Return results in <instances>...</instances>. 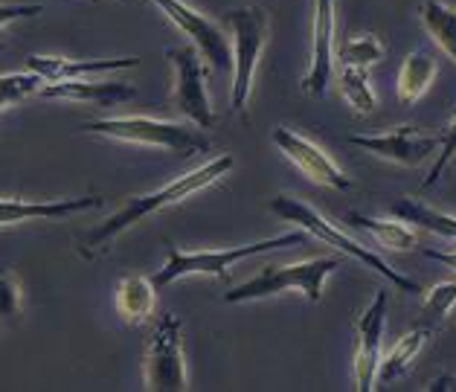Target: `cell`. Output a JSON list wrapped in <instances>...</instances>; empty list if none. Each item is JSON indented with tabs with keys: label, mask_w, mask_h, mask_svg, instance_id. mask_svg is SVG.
<instances>
[{
	"label": "cell",
	"mask_w": 456,
	"mask_h": 392,
	"mask_svg": "<svg viewBox=\"0 0 456 392\" xmlns=\"http://www.w3.org/2000/svg\"><path fill=\"white\" fill-rule=\"evenodd\" d=\"M232 166H236V157H232V154H218L209 163L198 166V169H192V172H186L183 177H175V181L166 184L160 192H149V195H140V198L126 200V207H119L114 216L105 218L102 224H96V227L79 241L82 253L85 256H94L99 248H105V244L114 241L117 235L131 230L142 218H149L151 212H160L166 207L181 204L183 198L201 192V189L213 186L216 181H221V177H227V172L232 169Z\"/></svg>",
	"instance_id": "1"
},
{
	"label": "cell",
	"mask_w": 456,
	"mask_h": 392,
	"mask_svg": "<svg viewBox=\"0 0 456 392\" xmlns=\"http://www.w3.org/2000/svg\"><path fill=\"white\" fill-rule=\"evenodd\" d=\"M305 239H308V233L297 230V233L276 235V239H265L256 244H239V248H227V250H181V248H175V244H166V248H169V259H166V265L151 276V282L160 290V288L177 282V279H186V276L227 279L232 267L244 259H250V256L271 253L280 248H297V244H303Z\"/></svg>",
	"instance_id": "2"
},
{
	"label": "cell",
	"mask_w": 456,
	"mask_h": 392,
	"mask_svg": "<svg viewBox=\"0 0 456 392\" xmlns=\"http://www.w3.org/2000/svg\"><path fill=\"white\" fill-rule=\"evenodd\" d=\"M271 209H273L280 218L297 224V227H299V230H305L308 235H314V239L326 241L329 248H338L340 253L352 256V259H358L361 265L372 267L375 274H381V276L387 279V282H389V285H395L398 290H402V294H425V290H421V285L416 282V279H410V276H404V274H398L395 267H389L378 253H372L370 248H363V244H361V241H354L352 235L340 233V230L335 227V224H331L329 218H322L314 207L305 204V200L291 198V195H276V198L271 200Z\"/></svg>",
	"instance_id": "3"
},
{
	"label": "cell",
	"mask_w": 456,
	"mask_h": 392,
	"mask_svg": "<svg viewBox=\"0 0 456 392\" xmlns=\"http://www.w3.org/2000/svg\"><path fill=\"white\" fill-rule=\"evenodd\" d=\"M85 131L102 134L110 140L122 143H140L154 145V149L172 151L177 157H192L213 149V140L207 137L204 128L186 126V122H169V119H151V117H105L91 119L82 126Z\"/></svg>",
	"instance_id": "4"
},
{
	"label": "cell",
	"mask_w": 456,
	"mask_h": 392,
	"mask_svg": "<svg viewBox=\"0 0 456 392\" xmlns=\"http://www.w3.org/2000/svg\"><path fill=\"white\" fill-rule=\"evenodd\" d=\"M224 24L230 27V47H232V91H230V105L236 114L248 119V105L253 94V78L256 67L265 53L271 32V18L262 6H239L230 9Z\"/></svg>",
	"instance_id": "5"
},
{
	"label": "cell",
	"mask_w": 456,
	"mask_h": 392,
	"mask_svg": "<svg viewBox=\"0 0 456 392\" xmlns=\"http://www.w3.org/2000/svg\"><path fill=\"white\" fill-rule=\"evenodd\" d=\"M340 267L338 256H320V259L294 262L282 267H262L259 274L248 282L236 285L224 294V302L236 306V302H253V299H268L282 294V290H299L308 302L322 299V285L326 279Z\"/></svg>",
	"instance_id": "6"
},
{
	"label": "cell",
	"mask_w": 456,
	"mask_h": 392,
	"mask_svg": "<svg viewBox=\"0 0 456 392\" xmlns=\"http://www.w3.org/2000/svg\"><path fill=\"white\" fill-rule=\"evenodd\" d=\"M142 384L154 392L189 389L186 357H183V326L175 314H163L151 331L146 357H142Z\"/></svg>",
	"instance_id": "7"
},
{
	"label": "cell",
	"mask_w": 456,
	"mask_h": 392,
	"mask_svg": "<svg viewBox=\"0 0 456 392\" xmlns=\"http://www.w3.org/2000/svg\"><path fill=\"white\" fill-rule=\"evenodd\" d=\"M166 59L175 70L169 105L192 126L207 131L216 122V110L207 94V64L201 61V53L186 44V47H169Z\"/></svg>",
	"instance_id": "8"
},
{
	"label": "cell",
	"mask_w": 456,
	"mask_h": 392,
	"mask_svg": "<svg viewBox=\"0 0 456 392\" xmlns=\"http://www.w3.org/2000/svg\"><path fill=\"white\" fill-rule=\"evenodd\" d=\"M160 12L172 20V24L183 32L189 44L204 55V61L213 67L216 73H227L232 70V47L227 32L221 29L216 20H209L207 15L195 12L192 6L183 4V0H151Z\"/></svg>",
	"instance_id": "9"
},
{
	"label": "cell",
	"mask_w": 456,
	"mask_h": 392,
	"mask_svg": "<svg viewBox=\"0 0 456 392\" xmlns=\"http://www.w3.org/2000/svg\"><path fill=\"white\" fill-rule=\"evenodd\" d=\"M352 145L398 166H421L428 157H436L442 134H425L413 126H402L384 134H352Z\"/></svg>",
	"instance_id": "10"
},
{
	"label": "cell",
	"mask_w": 456,
	"mask_h": 392,
	"mask_svg": "<svg viewBox=\"0 0 456 392\" xmlns=\"http://www.w3.org/2000/svg\"><path fill=\"white\" fill-rule=\"evenodd\" d=\"M273 143H276V149H280L311 184L340 189V192L352 189V177L343 172L317 143H311L308 137H303V134L280 126V128H273Z\"/></svg>",
	"instance_id": "11"
},
{
	"label": "cell",
	"mask_w": 456,
	"mask_h": 392,
	"mask_svg": "<svg viewBox=\"0 0 456 392\" xmlns=\"http://www.w3.org/2000/svg\"><path fill=\"white\" fill-rule=\"evenodd\" d=\"M387 306H389L387 290H375L372 302L363 308L358 323H354V334H358V343H354V384H358L361 392L375 389L384 329H387Z\"/></svg>",
	"instance_id": "12"
},
{
	"label": "cell",
	"mask_w": 456,
	"mask_h": 392,
	"mask_svg": "<svg viewBox=\"0 0 456 392\" xmlns=\"http://www.w3.org/2000/svg\"><path fill=\"white\" fill-rule=\"evenodd\" d=\"M331 76H335V0H314L311 64L303 76V94L326 96Z\"/></svg>",
	"instance_id": "13"
},
{
	"label": "cell",
	"mask_w": 456,
	"mask_h": 392,
	"mask_svg": "<svg viewBox=\"0 0 456 392\" xmlns=\"http://www.w3.org/2000/svg\"><path fill=\"white\" fill-rule=\"evenodd\" d=\"M102 207L99 195L85 198H68V200H24V198H0V227L9 224H27V221H55L79 216V212H91Z\"/></svg>",
	"instance_id": "14"
},
{
	"label": "cell",
	"mask_w": 456,
	"mask_h": 392,
	"mask_svg": "<svg viewBox=\"0 0 456 392\" xmlns=\"http://www.w3.org/2000/svg\"><path fill=\"white\" fill-rule=\"evenodd\" d=\"M137 55H126V59H64V55H27V67L38 73L44 82H61V78H85V76H102L117 70H131L137 67Z\"/></svg>",
	"instance_id": "15"
},
{
	"label": "cell",
	"mask_w": 456,
	"mask_h": 392,
	"mask_svg": "<svg viewBox=\"0 0 456 392\" xmlns=\"http://www.w3.org/2000/svg\"><path fill=\"white\" fill-rule=\"evenodd\" d=\"M44 99H70V102H91L99 108H110L119 102H131L137 87L128 82H85V78H61L50 82L38 91Z\"/></svg>",
	"instance_id": "16"
},
{
	"label": "cell",
	"mask_w": 456,
	"mask_h": 392,
	"mask_svg": "<svg viewBox=\"0 0 456 392\" xmlns=\"http://www.w3.org/2000/svg\"><path fill=\"white\" fill-rule=\"evenodd\" d=\"M117 311L119 317L128 323V326H140L146 323L154 308H158V288H154L151 276H142V274H131V276H122L119 285H117Z\"/></svg>",
	"instance_id": "17"
},
{
	"label": "cell",
	"mask_w": 456,
	"mask_h": 392,
	"mask_svg": "<svg viewBox=\"0 0 456 392\" xmlns=\"http://www.w3.org/2000/svg\"><path fill=\"white\" fill-rule=\"evenodd\" d=\"M346 221L352 227H358L363 233H370L372 239L381 244L387 250H413L419 248V233L416 227H410L407 221L402 218H372V216H363V212H346Z\"/></svg>",
	"instance_id": "18"
},
{
	"label": "cell",
	"mask_w": 456,
	"mask_h": 392,
	"mask_svg": "<svg viewBox=\"0 0 456 392\" xmlns=\"http://www.w3.org/2000/svg\"><path fill=\"white\" fill-rule=\"evenodd\" d=\"M389 216L407 221L410 227H416V230H428L433 235L456 241V216H448V212L430 207L425 200L398 198L395 204H389Z\"/></svg>",
	"instance_id": "19"
},
{
	"label": "cell",
	"mask_w": 456,
	"mask_h": 392,
	"mask_svg": "<svg viewBox=\"0 0 456 392\" xmlns=\"http://www.w3.org/2000/svg\"><path fill=\"white\" fill-rule=\"evenodd\" d=\"M433 338V334H428L425 329L413 326L402 340H398L393 349H389L387 357H381V363H378V378L375 384H393V380L404 378L410 372V366H413V361L419 357V352L425 349V343Z\"/></svg>",
	"instance_id": "20"
},
{
	"label": "cell",
	"mask_w": 456,
	"mask_h": 392,
	"mask_svg": "<svg viewBox=\"0 0 456 392\" xmlns=\"http://www.w3.org/2000/svg\"><path fill=\"white\" fill-rule=\"evenodd\" d=\"M421 24H425L433 44L456 64V6L444 4V0H425Z\"/></svg>",
	"instance_id": "21"
},
{
	"label": "cell",
	"mask_w": 456,
	"mask_h": 392,
	"mask_svg": "<svg viewBox=\"0 0 456 392\" xmlns=\"http://www.w3.org/2000/svg\"><path fill=\"white\" fill-rule=\"evenodd\" d=\"M433 78H436V61H433V55L416 50V53L407 55L402 70H398L395 91H398V96H402V102L413 105L428 94Z\"/></svg>",
	"instance_id": "22"
},
{
	"label": "cell",
	"mask_w": 456,
	"mask_h": 392,
	"mask_svg": "<svg viewBox=\"0 0 456 392\" xmlns=\"http://www.w3.org/2000/svg\"><path fill=\"white\" fill-rule=\"evenodd\" d=\"M456 306V282H439L430 290H425V302H421L416 326L425 329L428 334H436L444 320L451 317V311Z\"/></svg>",
	"instance_id": "23"
},
{
	"label": "cell",
	"mask_w": 456,
	"mask_h": 392,
	"mask_svg": "<svg viewBox=\"0 0 456 392\" xmlns=\"http://www.w3.org/2000/svg\"><path fill=\"white\" fill-rule=\"evenodd\" d=\"M340 94L343 99L349 102V108L354 114H372L375 105H378V96L370 85V73L363 70V67H346L340 64Z\"/></svg>",
	"instance_id": "24"
},
{
	"label": "cell",
	"mask_w": 456,
	"mask_h": 392,
	"mask_svg": "<svg viewBox=\"0 0 456 392\" xmlns=\"http://www.w3.org/2000/svg\"><path fill=\"white\" fill-rule=\"evenodd\" d=\"M381 59H384V44L375 36H358L335 47V61L346 67H363V70H370V67Z\"/></svg>",
	"instance_id": "25"
},
{
	"label": "cell",
	"mask_w": 456,
	"mask_h": 392,
	"mask_svg": "<svg viewBox=\"0 0 456 392\" xmlns=\"http://www.w3.org/2000/svg\"><path fill=\"white\" fill-rule=\"evenodd\" d=\"M44 85V78L38 73H6L0 76V110L9 108V105H18L24 102L27 96L38 94Z\"/></svg>",
	"instance_id": "26"
},
{
	"label": "cell",
	"mask_w": 456,
	"mask_h": 392,
	"mask_svg": "<svg viewBox=\"0 0 456 392\" xmlns=\"http://www.w3.org/2000/svg\"><path fill=\"white\" fill-rule=\"evenodd\" d=\"M24 314V294H20V282L0 267V323H18Z\"/></svg>",
	"instance_id": "27"
},
{
	"label": "cell",
	"mask_w": 456,
	"mask_h": 392,
	"mask_svg": "<svg viewBox=\"0 0 456 392\" xmlns=\"http://www.w3.org/2000/svg\"><path fill=\"white\" fill-rule=\"evenodd\" d=\"M453 157H456V114H453V119H451L448 131L442 134V145H439L436 157H433V166H430L428 177L421 181V192H428L430 186H436V181L442 177V172L448 169V163L453 160Z\"/></svg>",
	"instance_id": "28"
},
{
	"label": "cell",
	"mask_w": 456,
	"mask_h": 392,
	"mask_svg": "<svg viewBox=\"0 0 456 392\" xmlns=\"http://www.w3.org/2000/svg\"><path fill=\"white\" fill-rule=\"evenodd\" d=\"M36 15H41L38 4H0V29L15 24L20 18H36Z\"/></svg>",
	"instance_id": "29"
},
{
	"label": "cell",
	"mask_w": 456,
	"mask_h": 392,
	"mask_svg": "<svg viewBox=\"0 0 456 392\" xmlns=\"http://www.w3.org/2000/svg\"><path fill=\"white\" fill-rule=\"evenodd\" d=\"M421 253H425L428 259L442 262L444 267H451V271H456V250H433V248H425Z\"/></svg>",
	"instance_id": "30"
},
{
	"label": "cell",
	"mask_w": 456,
	"mask_h": 392,
	"mask_svg": "<svg viewBox=\"0 0 456 392\" xmlns=\"http://www.w3.org/2000/svg\"><path fill=\"white\" fill-rule=\"evenodd\" d=\"M430 392H439V389H456V378L453 375H442L436 380H430Z\"/></svg>",
	"instance_id": "31"
},
{
	"label": "cell",
	"mask_w": 456,
	"mask_h": 392,
	"mask_svg": "<svg viewBox=\"0 0 456 392\" xmlns=\"http://www.w3.org/2000/svg\"><path fill=\"white\" fill-rule=\"evenodd\" d=\"M119 4H128V0H119Z\"/></svg>",
	"instance_id": "32"
}]
</instances>
